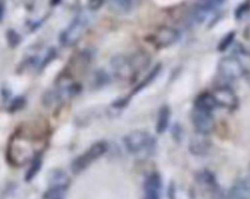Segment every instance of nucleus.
<instances>
[{
    "mask_svg": "<svg viewBox=\"0 0 250 199\" xmlns=\"http://www.w3.org/2000/svg\"><path fill=\"white\" fill-rule=\"evenodd\" d=\"M123 144L129 153L139 155L152 150L155 140L149 133L144 130H134L123 138Z\"/></svg>",
    "mask_w": 250,
    "mask_h": 199,
    "instance_id": "1",
    "label": "nucleus"
},
{
    "mask_svg": "<svg viewBox=\"0 0 250 199\" xmlns=\"http://www.w3.org/2000/svg\"><path fill=\"white\" fill-rule=\"evenodd\" d=\"M108 149V145L104 140H99L93 143L87 151L76 157L71 163V172L78 175L87 169L94 161L102 157Z\"/></svg>",
    "mask_w": 250,
    "mask_h": 199,
    "instance_id": "2",
    "label": "nucleus"
},
{
    "mask_svg": "<svg viewBox=\"0 0 250 199\" xmlns=\"http://www.w3.org/2000/svg\"><path fill=\"white\" fill-rule=\"evenodd\" d=\"M219 75L227 80H238L246 74V68L240 59L234 56L223 57L217 65Z\"/></svg>",
    "mask_w": 250,
    "mask_h": 199,
    "instance_id": "3",
    "label": "nucleus"
},
{
    "mask_svg": "<svg viewBox=\"0 0 250 199\" xmlns=\"http://www.w3.org/2000/svg\"><path fill=\"white\" fill-rule=\"evenodd\" d=\"M190 120L195 133L208 136L215 129V120L211 111L193 107L190 113Z\"/></svg>",
    "mask_w": 250,
    "mask_h": 199,
    "instance_id": "4",
    "label": "nucleus"
},
{
    "mask_svg": "<svg viewBox=\"0 0 250 199\" xmlns=\"http://www.w3.org/2000/svg\"><path fill=\"white\" fill-rule=\"evenodd\" d=\"M31 142L24 137H16L9 147V157L14 161L15 165L24 164L31 157Z\"/></svg>",
    "mask_w": 250,
    "mask_h": 199,
    "instance_id": "5",
    "label": "nucleus"
},
{
    "mask_svg": "<svg viewBox=\"0 0 250 199\" xmlns=\"http://www.w3.org/2000/svg\"><path fill=\"white\" fill-rule=\"evenodd\" d=\"M179 38L180 33L176 28L163 25L152 32L149 41L157 49H164L175 44Z\"/></svg>",
    "mask_w": 250,
    "mask_h": 199,
    "instance_id": "6",
    "label": "nucleus"
},
{
    "mask_svg": "<svg viewBox=\"0 0 250 199\" xmlns=\"http://www.w3.org/2000/svg\"><path fill=\"white\" fill-rule=\"evenodd\" d=\"M217 106L228 110H234L238 106V98L235 92L229 86H218L211 93Z\"/></svg>",
    "mask_w": 250,
    "mask_h": 199,
    "instance_id": "7",
    "label": "nucleus"
},
{
    "mask_svg": "<svg viewBox=\"0 0 250 199\" xmlns=\"http://www.w3.org/2000/svg\"><path fill=\"white\" fill-rule=\"evenodd\" d=\"M87 26V20L85 17L79 16L73 20L69 26L62 33L61 41L63 45H72L76 43L82 36Z\"/></svg>",
    "mask_w": 250,
    "mask_h": 199,
    "instance_id": "8",
    "label": "nucleus"
},
{
    "mask_svg": "<svg viewBox=\"0 0 250 199\" xmlns=\"http://www.w3.org/2000/svg\"><path fill=\"white\" fill-rule=\"evenodd\" d=\"M110 66L114 75L120 80L128 81L132 80L136 76V73L130 63L129 58L126 56H114L110 60Z\"/></svg>",
    "mask_w": 250,
    "mask_h": 199,
    "instance_id": "9",
    "label": "nucleus"
},
{
    "mask_svg": "<svg viewBox=\"0 0 250 199\" xmlns=\"http://www.w3.org/2000/svg\"><path fill=\"white\" fill-rule=\"evenodd\" d=\"M162 186L161 177L158 173L149 174L144 182L145 195L143 199H160V190Z\"/></svg>",
    "mask_w": 250,
    "mask_h": 199,
    "instance_id": "10",
    "label": "nucleus"
},
{
    "mask_svg": "<svg viewBox=\"0 0 250 199\" xmlns=\"http://www.w3.org/2000/svg\"><path fill=\"white\" fill-rule=\"evenodd\" d=\"M211 147V141L208 136L195 133L193 137L190 138L188 143V150L194 156H203L207 154Z\"/></svg>",
    "mask_w": 250,
    "mask_h": 199,
    "instance_id": "11",
    "label": "nucleus"
},
{
    "mask_svg": "<svg viewBox=\"0 0 250 199\" xmlns=\"http://www.w3.org/2000/svg\"><path fill=\"white\" fill-rule=\"evenodd\" d=\"M226 199H250V178L237 179L229 190Z\"/></svg>",
    "mask_w": 250,
    "mask_h": 199,
    "instance_id": "12",
    "label": "nucleus"
},
{
    "mask_svg": "<svg viewBox=\"0 0 250 199\" xmlns=\"http://www.w3.org/2000/svg\"><path fill=\"white\" fill-rule=\"evenodd\" d=\"M128 58L136 75L146 69L150 61L149 55L144 51H137Z\"/></svg>",
    "mask_w": 250,
    "mask_h": 199,
    "instance_id": "13",
    "label": "nucleus"
},
{
    "mask_svg": "<svg viewBox=\"0 0 250 199\" xmlns=\"http://www.w3.org/2000/svg\"><path fill=\"white\" fill-rule=\"evenodd\" d=\"M171 119V109L168 105H162L157 113L155 131L157 134H163L167 131Z\"/></svg>",
    "mask_w": 250,
    "mask_h": 199,
    "instance_id": "14",
    "label": "nucleus"
},
{
    "mask_svg": "<svg viewBox=\"0 0 250 199\" xmlns=\"http://www.w3.org/2000/svg\"><path fill=\"white\" fill-rule=\"evenodd\" d=\"M69 183H70V180H69L68 176L63 171H61V170L54 171L49 178L50 187L61 188V189L66 190Z\"/></svg>",
    "mask_w": 250,
    "mask_h": 199,
    "instance_id": "15",
    "label": "nucleus"
},
{
    "mask_svg": "<svg viewBox=\"0 0 250 199\" xmlns=\"http://www.w3.org/2000/svg\"><path fill=\"white\" fill-rule=\"evenodd\" d=\"M216 102L214 100V98L212 96L211 93H201L199 94L195 100H194V104L193 107L199 108V109H203V110H207V111H211L216 107Z\"/></svg>",
    "mask_w": 250,
    "mask_h": 199,
    "instance_id": "16",
    "label": "nucleus"
},
{
    "mask_svg": "<svg viewBox=\"0 0 250 199\" xmlns=\"http://www.w3.org/2000/svg\"><path fill=\"white\" fill-rule=\"evenodd\" d=\"M137 2L138 0H110V5L119 14H129L135 9Z\"/></svg>",
    "mask_w": 250,
    "mask_h": 199,
    "instance_id": "17",
    "label": "nucleus"
},
{
    "mask_svg": "<svg viewBox=\"0 0 250 199\" xmlns=\"http://www.w3.org/2000/svg\"><path fill=\"white\" fill-rule=\"evenodd\" d=\"M40 168H41V159L39 157H36L35 159H33L30 167L28 168V170H27V172L25 174V180L26 181L32 180L33 178L39 172Z\"/></svg>",
    "mask_w": 250,
    "mask_h": 199,
    "instance_id": "18",
    "label": "nucleus"
},
{
    "mask_svg": "<svg viewBox=\"0 0 250 199\" xmlns=\"http://www.w3.org/2000/svg\"><path fill=\"white\" fill-rule=\"evenodd\" d=\"M64 189L50 187L43 196V199H64Z\"/></svg>",
    "mask_w": 250,
    "mask_h": 199,
    "instance_id": "19",
    "label": "nucleus"
},
{
    "mask_svg": "<svg viewBox=\"0 0 250 199\" xmlns=\"http://www.w3.org/2000/svg\"><path fill=\"white\" fill-rule=\"evenodd\" d=\"M234 36H235V34H234L233 31L229 32L227 35H225V37L222 38L220 43H219V46H218L219 51L223 52V51L227 50L229 47V45L232 43V41L234 39Z\"/></svg>",
    "mask_w": 250,
    "mask_h": 199,
    "instance_id": "20",
    "label": "nucleus"
},
{
    "mask_svg": "<svg viewBox=\"0 0 250 199\" xmlns=\"http://www.w3.org/2000/svg\"><path fill=\"white\" fill-rule=\"evenodd\" d=\"M249 10H250V4H249L248 1H247V2L245 1L244 3L240 4V5L236 8V10H235V18L238 19V20L242 19L245 15L248 14Z\"/></svg>",
    "mask_w": 250,
    "mask_h": 199,
    "instance_id": "21",
    "label": "nucleus"
},
{
    "mask_svg": "<svg viewBox=\"0 0 250 199\" xmlns=\"http://www.w3.org/2000/svg\"><path fill=\"white\" fill-rule=\"evenodd\" d=\"M7 40H8V43L11 47H16L21 42V37L16 31L9 30L7 32Z\"/></svg>",
    "mask_w": 250,
    "mask_h": 199,
    "instance_id": "22",
    "label": "nucleus"
},
{
    "mask_svg": "<svg viewBox=\"0 0 250 199\" xmlns=\"http://www.w3.org/2000/svg\"><path fill=\"white\" fill-rule=\"evenodd\" d=\"M104 3V0H89L88 1V7L92 11L99 10Z\"/></svg>",
    "mask_w": 250,
    "mask_h": 199,
    "instance_id": "23",
    "label": "nucleus"
},
{
    "mask_svg": "<svg viewBox=\"0 0 250 199\" xmlns=\"http://www.w3.org/2000/svg\"><path fill=\"white\" fill-rule=\"evenodd\" d=\"M5 15V4L3 0H0V22L3 20Z\"/></svg>",
    "mask_w": 250,
    "mask_h": 199,
    "instance_id": "24",
    "label": "nucleus"
},
{
    "mask_svg": "<svg viewBox=\"0 0 250 199\" xmlns=\"http://www.w3.org/2000/svg\"><path fill=\"white\" fill-rule=\"evenodd\" d=\"M209 2H211L213 5H217V4H220V3H223L224 1H226V0H208Z\"/></svg>",
    "mask_w": 250,
    "mask_h": 199,
    "instance_id": "25",
    "label": "nucleus"
}]
</instances>
